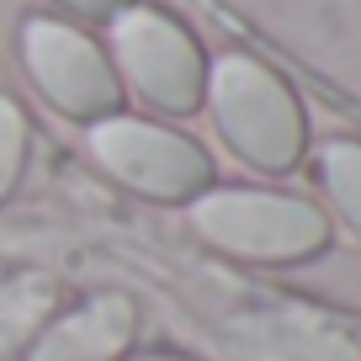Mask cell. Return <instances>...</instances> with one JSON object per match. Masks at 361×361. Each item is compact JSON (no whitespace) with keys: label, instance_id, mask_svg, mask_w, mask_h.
Here are the masks:
<instances>
[{"label":"cell","instance_id":"cell-3","mask_svg":"<svg viewBox=\"0 0 361 361\" xmlns=\"http://www.w3.org/2000/svg\"><path fill=\"white\" fill-rule=\"evenodd\" d=\"M112 64L117 80H128L159 112H197L207 96L202 43L154 6H123L112 16Z\"/></svg>","mask_w":361,"mask_h":361},{"label":"cell","instance_id":"cell-12","mask_svg":"<svg viewBox=\"0 0 361 361\" xmlns=\"http://www.w3.org/2000/svg\"><path fill=\"white\" fill-rule=\"evenodd\" d=\"M128 361V356H123ZM133 361H180V356H133Z\"/></svg>","mask_w":361,"mask_h":361},{"label":"cell","instance_id":"cell-9","mask_svg":"<svg viewBox=\"0 0 361 361\" xmlns=\"http://www.w3.org/2000/svg\"><path fill=\"white\" fill-rule=\"evenodd\" d=\"M319 176H324V192L335 197V207L361 228V144H356V138H335V144H324Z\"/></svg>","mask_w":361,"mask_h":361},{"label":"cell","instance_id":"cell-10","mask_svg":"<svg viewBox=\"0 0 361 361\" xmlns=\"http://www.w3.org/2000/svg\"><path fill=\"white\" fill-rule=\"evenodd\" d=\"M22 159H27V117L11 96H0V197H11Z\"/></svg>","mask_w":361,"mask_h":361},{"label":"cell","instance_id":"cell-11","mask_svg":"<svg viewBox=\"0 0 361 361\" xmlns=\"http://www.w3.org/2000/svg\"><path fill=\"white\" fill-rule=\"evenodd\" d=\"M69 11H80V16H106V22H112L117 11H123V6H133V0H64Z\"/></svg>","mask_w":361,"mask_h":361},{"label":"cell","instance_id":"cell-5","mask_svg":"<svg viewBox=\"0 0 361 361\" xmlns=\"http://www.w3.org/2000/svg\"><path fill=\"white\" fill-rule=\"evenodd\" d=\"M22 59H27V75L37 80V90L59 112L80 117V123H102V117L123 112V80H117L112 54L80 27L54 22V16H32L22 27Z\"/></svg>","mask_w":361,"mask_h":361},{"label":"cell","instance_id":"cell-2","mask_svg":"<svg viewBox=\"0 0 361 361\" xmlns=\"http://www.w3.org/2000/svg\"><path fill=\"white\" fill-rule=\"evenodd\" d=\"M192 224L207 245L239 260H308L329 245V218L303 197L260 192V186H224L192 197Z\"/></svg>","mask_w":361,"mask_h":361},{"label":"cell","instance_id":"cell-7","mask_svg":"<svg viewBox=\"0 0 361 361\" xmlns=\"http://www.w3.org/2000/svg\"><path fill=\"white\" fill-rule=\"evenodd\" d=\"M138 308L128 293H96L64 319H48L32 340V361H123L133 345Z\"/></svg>","mask_w":361,"mask_h":361},{"label":"cell","instance_id":"cell-1","mask_svg":"<svg viewBox=\"0 0 361 361\" xmlns=\"http://www.w3.org/2000/svg\"><path fill=\"white\" fill-rule=\"evenodd\" d=\"M207 106L224 144L255 170H293L308 149V117L298 90L255 54H224L207 64Z\"/></svg>","mask_w":361,"mask_h":361},{"label":"cell","instance_id":"cell-4","mask_svg":"<svg viewBox=\"0 0 361 361\" xmlns=\"http://www.w3.org/2000/svg\"><path fill=\"white\" fill-rule=\"evenodd\" d=\"M90 154L102 159L123 186L154 197V202H192L213 180V159L176 128L144 123V117H102L90 123Z\"/></svg>","mask_w":361,"mask_h":361},{"label":"cell","instance_id":"cell-6","mask_svg":"<svg viewBox=\"0 0 361 361\" xmlns=\"http://www.w3.org/2000/svg\"><path fill=\"white\" fill-rule=\"evenodd\" d=\"M239 361H361V340L308 303H255L228 319Z\"/></svg>","mask_w":361,"mask_h":361},{"label":"cell","instance_id":"cell-8","mask_svg":"<svg viewBox=\"0 0 361 361\" xmlns=\"http://www.w3.org/2000/svg\"><path fill=\"white\" fill-rule=\"evenodd\" d=\"M54 282L48 276H11L0 282V356H11L16 345L43 335V324L54 319Z\"/></svg>","mask_w":361,"mask_h":361}]
</instances>
